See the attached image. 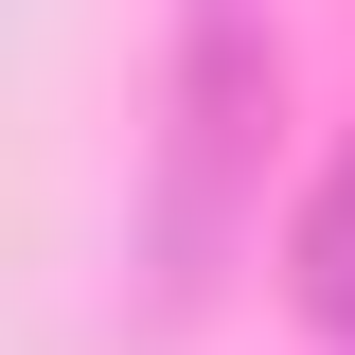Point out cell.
Returning a JSON list of instances; mask_svg holds the SVG:
<instances>
[{
    "mask_svg": "<svg viewBox=\"0 0 355 355\" xmlns=\"http://www.w3.org/2000/svg\"><path fill=\"white\" fill-rule=\"evenodd\" d=\"M266 0H178V89H160V302H196L249 231V160H266Z\"/></svg>",
    "mask_w": 355,
    "mask_h": 355,
    "instance_id": "obj_1",
    "label": "cell"
},
{
    "mask_svg": "<svg viewBox=\"0 0 355 355\" xmlns=\"http://www.w3.org/2000/svg\"><path fill=\"white\" fill-rule=\"evenodd\" d=\"M302 302H320V338L355 355V160L320 178V214H302Z\"/></svg>",
    "mask_w": 355,
    "mask_h": 355,
    "instance_id": "obj_2",
    "label": "cell"
}]
</instances>
